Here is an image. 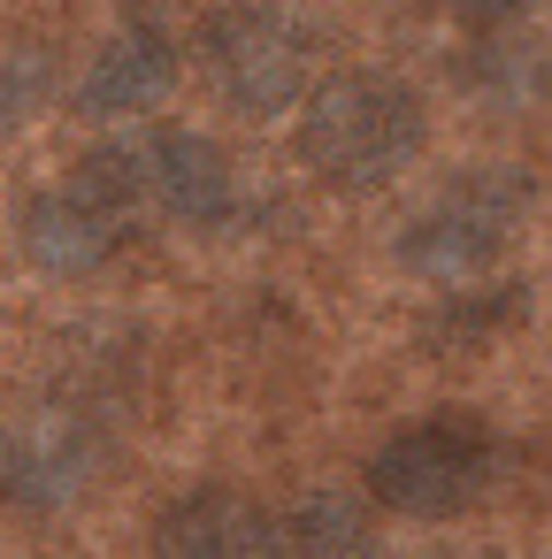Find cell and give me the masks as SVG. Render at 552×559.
<instances>
[{
    "label": "cell",
    "instance_id": "cell-1",
    "mask_svg": "<svg viewBox=\"0 0 552 559\" xmlns=\"http://www.w3.org/2000/svg\"><path fill=\"white\" fill-rule=\"evenodd\" d=\"M430 146L422 93L384 70H338L300 100V162L330 192H384Z\"/></svg>",
    "mask_w": 552,
    "mask_h": 559
},
{
    "label": "cell",
    "instance_id": "cell-2",
    "mask_svg": "<svg viewBox=\"0 0 552 559\" xmlns=\"http://www.w3.org/2000/svg\"><path fill=\"white\" fill-rule=\"evenodd\" d=\"M498 475V429L483 414H422V421H399L376 452H368V498L399 521H453L468 506H483Z\"/></svg>",
    "mask_w": 552,
    "mask_h": 559
},
{
    "label": "cell",
    "instance_id": "cell-3",
    "mask_svg": "<svg viewBox=\"0 0 552 559\" xmlns=\"http://www.w3.org/2000/svg\"><path fill=\"white\" fill-rule=\"evenodd\" d=\"M139 215H146V207H139V185H131V162H124V139H116V146L85 154L62 185L24 192V207H16V246H24V261H32L39 276L78 284V276H93V269L116 261V246L131 238Z\"/></svg>",
    "mask_w": 552,
    "mask_h": 559
},
{
    "label": "cell",
    "instance_id": "cell-4",
    "mask_svg": "<svg viewBox=\"0 0 552 559\" xmlns=\"http://www.w3.org/2000/svg\"><path fill=\"white\" fill-rule=\"evenodd\" d=\"M529 215H537V185H529V169H460L430 207L407 215V230H399L391 253H399L407 276L460 284V276L491 269V261L521 238Z\"/></svg>",
    "mask_w": 552,
    "mask_h": 559
},
{
    "label": "cell",
    "instance_id": "cell-5",
    "mask_svg": "<svg viewBox=\"0 0 552 559\" xmlns=\"http://www.w3.org/2000/svg\"><path fill=\"white\" fill-rule=\"evenodd\" d=\"M200 70L238 116H284L307 85V32L277 0H231L200 24Z\"/></svg>",
    "mask_w": 552,
    "mask_h": 559
},
{
    "label": "cell",
    "instance_id": "cell-6",
    "mask_svg": "<svg viewBox=\"0 0 552 559\" xmlns=\"http://www.w3.org/2000/svg\"><path fill=\"white\" fill-rule=\"evenodd\" d=\"M108 437L78 406L0 414V506L9 513H70L101 483Z\"/></svg>",
    "mask_w": 552,
    "mask_h": 559
},
{
    "label": "cell",
    "instance_id": "cell-7",
    "mask_svg": "<svg viewBox=\"0 0 552 559\" xmlns=\"http://www.w3.org/2000/svg\"><path fill=\"white\" fill-rule=\"evenodd\" d=\"M124 162H131L139 207H154V215H169V223L215 230V223H231V207H238L231 154H223L208 131H146V139H124Z\"/></svg>",
    "mask_w": 552,
    "mask_h": 559
},
{
    "label": "cell",
    "instance_id": "cell-8",
    "mask_svg": "<svg viewBox=\"0 0 552 559\" xmlns=\"http://www.w3.org/2000/svg\"><path fill=\"white\" fill-rule=\"evenodd\" d=\"M154 559H300V551L261 498L231 483H200L154 521Z\"/></svg>",
    "mask_w": 552,
    "mask_h": 559
},
{
    "label": "cell",
    "instance_id": "cell-9",
    "mask_svg": "<svg viewBox=\"0 0 552 559\" xmlns=\"http://www.w3.org/2000/svg\"><path fill=\"white\" fill-rule=\"evenodd\" d=\"M177 85V39L162 24H124L78 78V116L93 123H124V116H146L162 108V93Z\"/></svg>",
    "mask_w": 552,
    "mask_h": 559
},
{
    "label": "cell",
    "instance_id": "cell-10",
    "mask_svg": "<svg viewBox=\"0 0 552 559\" xmlns=\"http://www.w3.org/2000/svg\"><path fill=\"white\" fill-rule=\"evenodd\" d=\"M284 528H292V551L300 559H368V528H361V513L338 490H315Z\"/></svg>",
    "mask_w": 552,
    "mask_h": 559
},
{
    "label": "cell",
    "instance_id": "cell-11",
    "mask_svg": "<svg viewBox=\"0 0 552 559\" xmlns=\"http://www.w3.org/2000/svg\"><path fill=\"white\" fill-rule=\"evenodd\" d=\"M47 93H55V70H47V55H39V47L0 55V146H9V139L47 108Z\"/></svg>",
    "mask_w": 552,
    "mask_h": 559
}]
</instances>
